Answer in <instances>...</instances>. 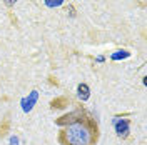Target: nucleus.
<instances>
[{
    "mask_svg": "<svg viewBox=\"0 0 147 145\" xmlns=\"http://www.w3.org/2000/svg\"><path fill=\"white\" fill-rule=\"evenodd\" d=\"M115 132L120 138H127L129 137V120L124 118L122 122L120 120H115Z\"/></svg>",
    "mask_w": 147,
    "mask_h": 145,
    "instance_id": "nucleus-2",
    "label": "nucleus"
},
{
    "mask_svg": "<svg viewBox=\"0 0 147 145\" xmlns=\"http://www.w3.org/2000/svg\"><path fill=\"white\" fill-rule=\"evenodd\" d=\"M77 95H79V99L85 102V100H89L90 97V90H89V85L87 83H80L79 87H77Z\"/></svg>",
    "mask_w": 147,
    "mask_h": 145,
    "instance_id": "nucleus-3",
    "label": "nucleus"
},
{
    "mask_svg": "<svg viewBox=\"0 0 147 145\" xmlns=\"http://www.w3.org/2000/svg\"><path fill=\"white\" fill-rule=\"evenodd\" d=\"M60 127L57 134L59 145H97L100 128L90 112L75 109L55 120Z\"/></svg>",
    "mask_w": 147,
    "mask_h": 145,
    "instance_id": "nucleus-1",
    "label": "nucleus"
}]
</instances>
